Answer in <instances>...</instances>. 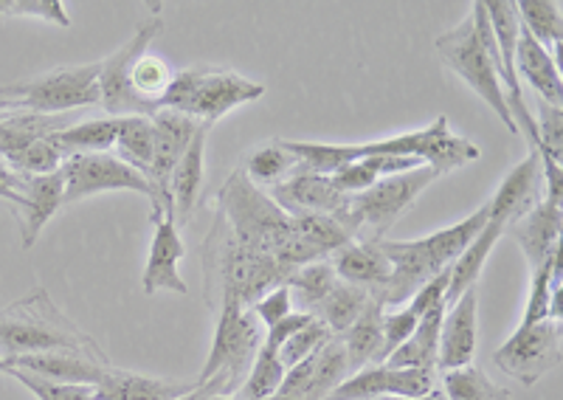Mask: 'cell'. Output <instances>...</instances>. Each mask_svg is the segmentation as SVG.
<instances>
[{"label":"cell","instance_id":"6da1fadb","mask_svg":"<svg viewBox=\"0 0 563 400\" xmlns=\"http://www.w3.org/2000/svg\"><path fill=\"white\" fill-rule=\"evenodd\" d=\"M285 147L299 158L301 169L319 175H333L335 169L366 155H404L420 158L437 175H451L454 169L467 167L482 158V149L471 138L456 136L449 127V116H440L422 130L400 133V136L380 138L364 144H324V142H285Z\"/></svg>","mask_w":563,"mask_h":400},{"label":"cell","instance_id":"7a4b0ae2","mask_svg":"<svg viewBox=\"0 0 563 400\" xmlns=\"http://www.w3.org/2000/svg\"><path fill=\"white\" fill-rule=\"evenodd\" d=\"M214 212L223 218L231 237L238 243L260 254H268L290 271H296L301 265L327 259L294 232L290 214L265 189L251 184L243 167L234 169L223 181V187L218 189Z\"/></svg>","mask_w":563,"mask_h":400},{"label":"cell","instance_id":"3957f363","mask_svg":"<svg viewBox=\"0 0 563 400\" xmlns=\"http://www.w3.org/2000/svg\"><path fill=\"white\" fill-rule=\"evenodd\" d=\"M200 257H203V297L211 310L220 308L223 299H234L243 308H251L256 299L288 282L294 274L268 254L238 243L218 212L200 246Z\"/></svg>","mask_w":563,"mask_h":400},{"label":"cell","instance_id":"277c9868","mask_svg":"<svg viewBox=\"0 0 563 400\" xmlns=\"http://www.w3.org/2000/svg\"><path fill=\"white\" fill-rule=\"evenodd\" d=\"M485 223L487 203L476 209L474 214L462 218L454 226L426 234L420 240H380L378 246L384 248L386 259H389L391 274L389 282L372 297L378 299L384 308H397V304L409 302L431 277L451 268V263L471 246V240L485 229Z\"/></svg>","mask_w":563,"mask_h":400},{"label":"cell","instance_id":"5b68a950","mask_svg":"<svg viewBox=\"0 0 563 400\" xmlns=\"http://www.w3.org/2000/svg\"><path fill=\"white\" fill-rule=\"evenodd\" d=\"M54 349H74V353L110 364L102 344L88 336L74 319L65 316L43 285H34L26 297L0 308V355L3 358L54 353Z\"/></svg>","mask_w":563,"mask_h":400},{"label":"cell","instance_id":"8992f818","mask_svg":"<svg viewBox=\"0 0 563 400\" xmlns=\"http://www.w3.org/2000/svg\"><path fill=\"white\" fill-rule=\"evenodd\" d=\"M437 52H440L442 63L449 65L451 71L462 79V82L476 93L490 110L505 122L512 136H519L516 122H512L510 104H507L505 88L499 79V48H496V37L490 32V20H487L485 3L476 0L462 23H456L451 32L437 37Z\"/></svg>","mask_w":563,"mask_h":400},{"label":"cell","instance_id":"52a82bcc","mask_svg":"<svg viewBox=\"0 0 563 400\" xmlns=\"http://www.w3.org/2000/svg\"><path fill=\"white\" fill-rule=\"evenodd\" d=\"M218 310L214 342L195 387L209 392L211 398H234L249 378L256 353L263 347V330L251 308H243L234 299H223Z\"/></svg>","mask_w":563,"mask_h":400},{"label":"cell","instance_id":"ba28073f","mask_svg":"<svg viewBox=\"0 0 563 400\" xmlns=\"http://www.w3.org/2000/svg\"><path fill=\"white\" fill-rule=\"evenodd\" d=\"M265 97V85L218 65H192L175 71L169 91L161 99V108L178 110L198 124H214L240 104Z\"/></svg>","mask_w":563,"mask_h":400},{"label":"cell","instance_id":"9c48e42d","mask_svg":"<svg viewBox=\"0 0 563 400\" xmlns=\"http://www.w3.org/2000/svg\"><path fill=\"white\" fill-rule=\"evenodd\" d=\"M93 104H99V63L59 65L54 71L0 88V116H63Z\"/></svg>","mask_w":563,"mask_h":400},{"label":"cell","instance_id":"30bf717a","mask_svg":"<svg viewBox=\"0 0 563 400\" xmlns=\"http://www.w3.org/2000/svg\"><path fill=\"white\" fill-rule=\"evenodd\" d=\"M440 175L431 167H417L411 173L391 175L372 184L369 189L346 198V207L341 212L339 223L352 240H366V243H380L386 232L397 220L409 212L411 203L420 198Z\"/></svg>","mask_w":563,"mask_h":400},{"label":"cell","instance_id":"8fae6325","mask_svg":"<svg viewBox=\"0 0 563 400\" xmlns=\"http://www.w3.org/2000/svg\"><path fill=\"white\" fill-rule=\"evenodd\" d=\"M59 173L65 181V203H77L99 192H139L150 200V209L164 212L153 184L113 153L70 155L63 162Z\"/></svg>","mask_w":563,"mask_h":400},{"label":"cell","instance_id":"7c38bea8","mask_svg":"<svg viewBox=\"0 0 563 400\" xmlns=\"http://www.w3.org/2000/svg\"><path fill=\"white\" fill-rule=\"evenodd\" d=\"M164 32V18L161 14H150L147 20H141L133 37L124 43L122 48H115L110 57L99 59V104L108 110V116L124 119V116H153L155 108L147 102H141L133 91H130V68L139 57L147 54L153 46V40Z\"/></svg>","mask_w":563,"mask_h":400},{"label":"cell","instance_id":"4fadbf2b","mask_svg":"<svg viewBox=\"0 0 563 400\" xmlns=\"http://www.w3.org/2000/svg\"><path fill=\"white\" fill-rule=\"evenodd\" d=\"M485 3L487 20H490V32L496 37V48H499V79L505 88L507 104H510L512 122L516 130L525 133L527 144L538 149V130L532 110L527 108L525 88L516 74V40H519V12H516V0H482Z\"/></svg>","mask_w":563,"mask_h":400},{"label":"cell","instance_id":"5bb4252c","mask_svg":"<svg viewBox=\"0 0 563 400\" xmlns=\"http://www.w3.org/2000/svg\"><path fill=\"white\" fill-rule=\"evenodd\" d=\"M561 322H541L532 327H516L510 338L493 353L501 373L532 387L561 364Z\"/></svg>","mask_w":563,"mask_h":400},{"label":"cell","instance_id":"9a60e30c","mask_svg":"<svg viewBox=\"0 0 563 400\" xmlns=\"http://www.w3.org/2000/svg\"><path fill=\"white\" fill-rule=\"evenodd\" d=\"M350 375L352 369L350 362H346L344 342L333 336L310 358H305V362H299L285 373V381H282L276 395L290 400H327Z\"/></svg>","mask_w":563,"mask_h":400},{"label":"cell","instance_id":"2e32d148","mask_svg":"<svg viewBox=\"0 0 563 400\" xmlns=\"http://www.w3.org/2000/svg\"><path fill=\"white\" fill-rule=\"evenodd\" d=\"M437 387V373L429 369H397L389 364L352 373L327 400H378V398H422Z\"/></svg>","mask_w":563,"mask_h":400},{"label":"cell","instance_id":"e0dca14e","mask_svg":"<svg viewBox=\"0 0 563 400\" xmlns=\"http://www.w3.org/2000/svg\"><path fill=\"white\" fill-rule=\"evenodd\" d=\"M150 220H153V246H150L147 268L141 277V288L147 297L161 291L189 293V285L180 277V259H184L186 246L180 240V226L175 223L173 214L161 212V209H150Z\"/></svg>","mask_w":563,"mask_h":400},{"label":"cell","instance_id":"ac0fdd59","mask_svg":"<svg viewBox=\"0 0 563 400\" xmlns=\"http://www.w3.org/2000/svg\"><path fill=\"white\" fill-rule=\"evenodd\" d=\"M150 122H153V167H150L147 178L155 187V192H158L164 212L173 214V203H169V195H167V181H169V175H173L175 164L180 162V155L186 153V147H189V142H192L198 122L169 108L155 110L153 116H150Z\"/></svg>","mask_w":563,"mask_h":400},{"label":"cell","instance_id":"d6986e66","mask_svg":"<svg viewBox=\"0 0 563 400\" xmlns=\"http://www.w3.org/2000/svg\"><path fill=\"white\" fill-rule=\"evenodd\" d=\"M479 342V285L445 308L437 349V373L471 367Z\"/></svg>","mask_w":563,"mask_h":400},{"label":"cell","instance_id":"ffe728a7","mask_svg":"<svg viewBox=\"0 0 563 400\" xmlns=\"http://www.w3.org/2000/svg\"><path fill=\"white\" fill-rule=\"evenodd\" d=\"M268 195L288 214H327L335 220L341 218L346 198H350V195L339 192L330 175L310 173V169H299L288 181L268 189Z\"/></svg>","mask_w":563,"mask_h":400},{"label":"cell","instance_id":"44dd1931","mask_svg":"<svg viewBox=\"0 0 563 400\" xmlns=\"http://www.w3.org/2000/svg\"><path fill=\"white\" fill-rule=\"evenodd\" d=\"M541 198H544L541 155H538V149H530L525 162L507 173V178L499 184L496 195L487 200V214L501 220L510 229L516 220H521L530 209H536L541 203Z\"/></svg>","mask_w":563,"mask_h":400},{"label":"cell","instance_id":"7402d4cb","mask_svg":"<svg viewBox=\"0 0 563 400\" xmlns=\"http://www.w3.org/2000/svg\"><path fill=\"white\" fill-rule=\"evenodd\" d=\"M9 369H23L54 384H77V387H99L113 364H102L90 355L74 349H54V353H34L7 358Z\"/></svg>","mask_w":563,"mask_h":400},{"label":"cell","instance_id":"603a6c76","mask_svg":"<svg viewBox=\"0 0 563 400\" xmlns=\"http://www.w3.org/2000/svg\"><path fill=\"white\" fill-rule=\"evenodd\" d=\"M20 195H23V207L18 209L20 237H23V248H32L45 223L57 214L59 207H65L63 173L57 169V173L23 178Z\"/></svg>","mask_w":563,"mask_h":400},{"label":"cell","instance_id":"cb8c5ba5","mask_svg":"<svg viewBox=\"0 0 563 400\" xmlns=\"http://www.w3.org/2000/svg\"><path fill=\"white\" fill-rule=\"evenodd\" d=\"M561 229L563 207L541 198V203H538L536 209H530L521 220H516L507 232H510L512 240L519 243V248L525 252L532 271V268H538L547 257L561 252Z\"/></svg>","mask_w":563,"mask_h":400},{"label":"cell","instance_id":"d4e9b609","mask_svg":"<svg viewBox=\"0 0 563 400\" xmlns=\"http://www.w3.org/2000/svg\"><path fill=\"white\" fill-rule=\"evenodd\" d=\"M209 124H198L192 142L180 155V162L175 164L173 175L167 181L169 203H173V218L178 226H184L186 220L192 218V209L198 203V195L203 189L206 175V138H209Z\"/></svg>","mask_w":563,"mask_h":400},{"label":"cell","instance_id":"484cf974","mask_svg":"<svg viewBox=\"0 0 563 400\" xmlns=\"http://www.w3.org/2000/svg\"><path fill=\"white\" fill-rule=\"evenodd\" d=\"M330 265H333L335 277L341 282L361 285L366 291L378 293L386 282H389L391 265L386 259L384 248L378 243H366V240H350L346 246L330 254Z\"/></svg>","mask_w":563,"mask_h":400},{"label":"cell","instance_id":"4316f807","mask_svg":"<svg viewBox=\"0 0 563 400\" xmlns=\"http://www.w3.org/2000/svg\"><path fill=\"white\" fill-rule=\"evenodd\" d=\"M516 74L519 79H527V85L541 97V102L561 108L563 79L558 57H552V52H547L525 29H519V40H516Z\"/></svg>","mask_w":563,"mask_h":400},{"label":"cell","instance_id":"83f0119b","mask_svg":"<svg viewBox=\"0 0 563 400\" xmlns=\"http://www.w3.org/2000/svg\"><path fill=\"white\" fill-rule=\"evenodd\" d=\"M192 389L195 384L110 367L104 381L93 387V400H175Z\"/></svg>","mask_w":563,"mask_h":400},{"label":"cell","instance_id":"f1b7e54d","mask_svg":"<svg viewBox=\"0 0 563 400\" xmlns=\"http://www.w3.org/2000/svg\"><path fill=\"white\" fill-rule=\"evenodd\" d=\"M507 232V226L501 220L490 218L487 214V223L474 240H471V246L460 254V257L451 263V279H449V297H445V308L456 302L465 291L476 288L479 285L482 271H485V263L490 257V252L496 248V243L501 240V234Z\"/></svg>","mask_w":563,"mask_h":400},{"label":"cell","instance_id":"f546056e","mask_svg":"<svg viewBox=\"0 0 563 400\" xmlns=\"http://www.w3.org/2000/svg\"><path fill=\"white\" fill-rule=\"evenodd\" d=\"M384 304L378 299L372 297L369 304L364 308L355 324L346 330L341 342H344V353L346 362H350L352 373H358V369L372 367V364H384L386 353H384Z\"/></svg>","mask_w":563,"mask_h":400},{"label":"cell","instance_id":"4dcf8cb0","mask_svg":"<svg viewBox=\"0 0 563 400\" xmlns=\"http://www.w3.org/2000/svg\"><path fill=\"white\" fill-rule=\"evenodd\" d=\"M442 316H445V304H440V308L429 310L426 316H420L415 333H411L384 364L397 369H429V373H437V349H440Z\"/></svg>","mask_w":563,"mask_h":400},{"label":"cell","instance_id":"1f68e13d","mask_svg":"<svg viewBox=\"0 0 563 400\" xmlns=\"http://www.w3.org/2000/svg\"><path fill=\"white\" fill-rule=\"evenodd\" d=\"M115 133H119V119H88V122L68 124V127L52 133V144L57 153L65 158L70 155H88V153H110L115 147Z\"/></svg>","mask_w":563,"mask_h":400},{"label":"cell","instance_id":"d6a6232c","mask_svg":"<svg viewBox=\"0 0 563 400\" xmlns=\"http://www.w3.org/2000/svg\"><path fill=\"white\" fill-rule=\"evenodd\" d=\"M369 299H372V291H366V288H361V285H350L339 279V285H335L333 291L327 293L324 302H321L310 316L319 319V322L333 333V336L341 338L346 330L355 324V319L364 313Z\"/></svg>","mask_w":563,"mask_h":400},{"label":"cell","instance_id":"836d02e7","mask_svg":"<svg viewBox=\"0 0 563 400\" xmlns=\"http://www.w3.org/2000/svg\"><path fill=\"white\" fill-rule=\"evenodd\" d=\"M301 169L299 158L285 147V142H271L256 147L254 153L249 155L243 173L249 175V181L256 184V187H279L282 181H288L290 175H296Z\"/></svg>","mask_w":563,"mask_h":400},{"label":"cell","instance_id":"e575fe53","mask_svg":"<svg viewBox=\"0 0 563 400\" xmlns=\"http://www.w3.org/2000/svg\"><path fill=\"white\" fill-rule=\"evenodd\" d=\"M115 158H122L133 169H139L144 178L153 167V122L150 116H124L119 119V133H115ZM150 181V178H147Z\"/></svg>","mask_w":563,"mask_h":400},{"label":"cell","instance_id":"d590c367","mask_svg":"<svg viewBox=\"0 0 563 400\" xmlns=\"http://www.w3.org/2000/svg\"><path fill=\"white\" fill-rule=\"evenodd\" d=\"M285 285H288L290 291V302L299 304L305 313H313V310L324 302L327 293L339 285V277H335L330 259H319V263L296 268Z\"/></svg>","mask_w":563,"mask_h":400},{"label":"cell","instance_id":"8d00e7d4","mask_svg":"<svg viewBox=\"0 0 563 400\" xmlns=\"http://www.w3.org/2000/svg\"><path fill=\"white\" fill-rule=\"evenodd\" d=\"M516 12H519V23L527 34L541 43V46L550 52L555 46V52L561 48L563 37V14L561 3H552V0H519L516 3Z\"/></svg>","mask_w":563,"mask_h":400},{"label":"cell","instance_id":"74e56055","mask_svg":"<svg viewBox=\"0 0 563 400\" xmlns=\"http://www.w3.org/2000/svg\"><path fill=\"white\" fill-rule=\"evenodd\" d=\"M442 395L449 400H512L505 387L490 381L474 364L442 373Z\"/></svg>","mask_w":563,"mask_h":400},{"label":"cell","instance_id":"f35d334b","mask_svg":"<svg viewBox=\"0 0 563 400\" xmlns=\"http://www.w3.org/2000/svg\"><path fill=\"white\" fill-rule=\"evenodd\" d=\"M175 71L161 57L153 54H144L133 63L130 68V91L141 99V102L153 104L155 110H161V99L169 91L173 85Z\"/></svg>","mask_w":563,"mask_h":400},{"label":"cell","instance_id":"ab89813d","mask_svg":"<svg viewBox=\"0 0 563 400\" xmlns=\"http://www.w3.org/2000/svg\"><path fill=\"white\" fill-rule=\"evenodd\" d=\"M285 373H288V369L282 367L276 349L268 347V344L263 342V347H260V353H256L254 364H251L249 378H245L243 387H240V392L234 395V398L238 400L271 398V395L279 392L282 381H285Z\"/></svg>","mask_w":563,"mask_h":400},{"label":"cell","instance_id":"60d3db41","mask_svg":"<svg viewBox=\"0 0 563 400\" xmlns=\"http://www.w3.org/2000/svg\"><path fill=\"white\" fill-rule=\"evenodd\" d=\"M290 226L299 234L305 243L316 248L321 257H330L333 252H339L341 246L350 243V234L341 229V223L335 218H327V214H290Z\"/></svg>","mask_w":563,"mask_h":400},{"label":"cell","instance_id":"b9f144b4","mask_svg":"<svg viewBox=\"0 0 563 400\" xmlns=\"http://www.w3.org/2000/svg\"><path fill=\"white\" fill-rule=\"evenodd\" d=\"M333 338V333L324 327V324L319 322V319L313 316V322L308 324V327H301L296 330L294 336L288 338V342L282 344L279 349H276V355H279V362L282 367L290 369L296 367L299 362H305V358H310V355L316 353V349L324 347L327 342Z\"/></svg>","mask_w":563,"mask_h":400},{"label":"cell","instance_id":"7bdbcfd3","mask_svg":"<svg viewBox=\"0 0 563 400\" xmlns=\"http://www.w3.org/2000/svg\"><path fill=\"white\" fill-rule=\"evenodd\" d=\"M0 18H37L54 26H70L63 0H0Z\"/></svg>","mask_w":563,"mask_h":400},{"label":"cell","instance_id":"ee69618b","mask_svg":"<svg viewBox=\"0 0 563 400\" xmlns=\"http://www.w3.org/2000/svg\"><path fill=\"white\" fill-rule=\"evenodd\" d=\"M14 381H20L37 400H93V387H77V384H54L29 375L23 369H7Z\"/></svg>","mask_w":563,"mask_h":400},{"label":"cell","instance_id":"f6af8a7d","mask_svg":"<svg viewBox=\"0 0 563 400\" xmlns=\"http://www.w3.org/2000/svg\"><path fill=\"white\" fill-rule=\"evenodd\" d=\"M538 130V153L550 155L555 162H561L563 155V113L561 108L541 102V116L536 119Z\"/></svg>","mask_w":563,"mask_h":400},{"label":"cell","instance_id":"bcb514c9","mask_svg":"<svg viewBox=\"0 0 563 400\" xmlns=\"http://www.w3.org/2000/svg\"><path fill=\"white\" fill-rule=\"evenodd\" d=\"M290 310H294V302H290L288 285H279V288H274V291H268L265 297H260L251 304V313L256 316V322L265 324V330L274 327L279 319L288 316Z\"/></svg>","mask_w":563,"mask_h":400},{"label":"cell","instance_id":"7dc6e473","mask_svg":"<svg viewBox=\"0 0 563 400\" xmlns=\"http://www.w3.org/2000/svg\"><path fill=\"white\" fill-rule=\"evenodd\" d=\"M417 322H420V319H417L409 308L384 310V353H386V358H389V355L395 353V349L400 347V344H404L411 333H415Z\"/></svg>","mask_w":563,"mask_h":400},{"label":"cell","instance_id":"c3c4849f","mask_svg":"<svg viewBox=\"0 0 563 400\" xmlns=\"http://www.w3.org/2000/svg\"><path fill=\"white\" fill-rule=\"evenodd\" d=\"M330 178H333V184L339 187V192H344V195H358V192H364V189H369L372 184L380 181L378 175L372 173L369 164H366V158L344 164V167L335 169Z\"/></svg>","mask_w":563,"mask_h":400},{"label":"cell","instance_id":"681fc988","mask_svg":"<svg viewBox=\"0 0 563 400\" xmlns=\"http://www.w3.org/2000/svg\"><path fill=\"white\" fill-rule=\"evenodd\" d=\"M449 279H451V268H445V271H440L437 277H431L429 282L422 285L420 291L411 297L409 302V310L415 313L417 319L426 316L429 310L440 308V304H445V297H449Z\"/></svg>","mask_w":563,"mask_h":400},{"label":"cell","instance_id":"f907efd6","mask_svg":"<svg viewBox=\"0 0 563 400\" xmlns=\"http://www.w3.org/2000/svg\"><path fill=\"white\" fill-rule=\"evenodd\" d=\"M310 322H313V316H310V313H305V310H290L288 316L279 319V322H276L274 327L265 330V338H263V342L268 344V347L279 349L282 344H285L290 336H294L296 330L308 327Z\"/></svg>","mask_w":563,"mask_h":400},{"label":"cell","instance_id":"816d5d0a","mask_svg":"<svg viewBox=\"0 0 563 400\" xmlns=\"http://www.w3.org/2000/svg\"><path fill=\"white\" fill-rule=\"evenodd\" d=\"M20 187H23V175H14L12 169L0 164V200H7V203H12L14 209H20L23 207Z\"/></svg>","mask_w":563,"mask_h":400},{"label":"cell","instance_id":"f5cc1de1","mask_svg":"<svg viewBox=\"0 0 563 400\" xmlns=\"http://www.w3.org/2000/svg\"><path fill=\"white\" fill-rule=\"evenodd\" d=\"M378 400H449L445 395H442V389H431L429 395H422V398H378Z\"/></svg>","mask_w":563,"mask_h":400},{"label":"cell","instance_id":"db71d44e","mask_svg":"<svg viewBox=\"0 0 563 400\" xmlns=\"http://www.w3.org/2000/svg\"><path fill=\"white\" fill-rule=\"evenodd\" d=\"M206 398H211V395L203 392V389H200V387H195L192 392L180 395V398H175V400H206Z\"/></svg>","mask_w":563,"mask_h":400},{"label":"cell","instance_id":"11a10c76","mask_svg":"<svg viewBox=\"0 0 563 400\" xmlns=\"http://www.w3.org/2000/svg\"><path fill=\"white\" fill-rule=\"evenodd\" d=\"M7 369H9V362L0 355V373H7Z\"/></svg>","mask_w":563,"mask_h":400},{"label":"cell","instance_id":"9f6ffc18","mask_svg":"<svg viewBox=\"0 0 563 400\" xmlns=\"http://www.w3.org/2000/svg\"><path fill=\"white\" fill-rule=\"evenodd\" d=\"M265 400H290V398H282V395H271V398H265Z\"/></svg>","mask_w":563,"mask_h":400},{"label":"cell","instance_id":"6f0895ef","mask_svg":"<svg viewBox=\"0 0 563 400\" xmlns=\"http://www.w3.org/2000/svg\"><path fill=\"white\" fill-rule=\"evenodd\" d=\"M206 400H238V398H206Z\"/></svg>","mask_w":563,"mask_h":400},{"label":"cell","instance_id":"680465c9","mask_svg":"<svg viewBox=\"0 0 563 400\" xmlns=\"http://www.w3.org/2000/svg\"><path fill=\"white\" fill-rule=\"evenodd\" d=\"M0 127H3V116H0Z\"/></svg>","mask_w":563,"mask_h":400}]
</instances>
